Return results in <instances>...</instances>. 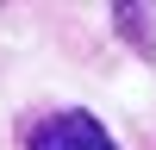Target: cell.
<instances>
[{
	"label": "cell",
	"mask_w": 156,
	"mask_h": 150,
	"mask_svg": "<svg viewBox=\"0 0 156 150\" xmlns=\"http://www.w3.org/2000/svg\"><path fill=\"white\" fill-rule=\"evenodd\" d=\"M19 150H119V144L87 106H44L25 119Z\"/></svg>",
	"instance_id": "1"
}]
</instances>
